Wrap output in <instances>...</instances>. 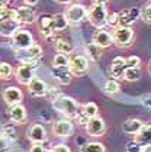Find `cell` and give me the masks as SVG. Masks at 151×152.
<instances>
[{
	"mask_svg": "<svg viewBox=\"0 0 151 152\" xmlns=\"http://www.w3.org/2000/svg\"><path fill=\"white\" fill-rule=\"evenodd\" d=\"M52 107L58 113H61L66 119H76L77 113H79L77 102L69 96H64V94H61L55 102H52Z\"/></svg>",
	"mask_w": 151,
	"mask_h": 152,
	"instance_id": "obj_1",
	"label": "cell"
},
{
	"mask_svg": "<svg viewBox=\"0 0 151 152\" xmlns=\"http://www.w3.org/2000/svg\"><path fill=\"white\" fill-rule=\"evenodd\" d=\"M87 18L94 28H97V29L105 28L106 20H108V10H106L105 4H93L87 10Z\"/></svg>",
	"mask_w": 151,
	"mask_h": 152,
	"instance_id": "obj_2",
	"label": "cell"
},
{
	"mask_svg": "<svg viewBox=\"0 0 151 152\" xmlns=\"http://www.w3.org/2000/svg\"><path fill=\"white\" fill-rule=\"evenodd\" d=\"M64 16H66L69 25H80L87 18V9H86L84 4L73 3V4H70L69 7H67Z\"/></svg>",
	"mask_w": 151,
	"mask_h": 152,
	"instance_id": "obj_3",
	"label": "cell"
},
{
	"mask_svg": "<svg viewBox=\"0 0 151 152\" xmlns=\"http://www.w3.org/2000/svg\"><path fill=\"white\" fill-rule=\"evenodd\" d=\"M112 38L118 47L127 48L132 44L134 39V29L131 26H116L112 32Z\"/></svg>",
	"mask_w": 151,
	"mask_h": 152,
	"instance_id": "obj_4",
	"label": "cell"
},
{
	"mask_svg": "<svg viewBox=\"0 0 151 152\" xmlns=\"http://www.w3.org/2000/svg\"><path fill=\"white\" fill-rule=\"evenodd\" d=\"M42 57V48L39 45H31L29 48H25L18 51L16 54V59L21 61L22 64H34L38 62V59Z\"/></svg>",
	"mask_w": 151,
	"mask_h": 152,
	"instance_id": "obj_5",
	"label": "cell"
},
{
	"mask_svg": "<svg viewBox=\"0 0 151 152\" xmlns=\"http://www.w3.org/2000/svg\"><path fill=\"white\" fill-rule=\"evenodd\" d=\"M10 39H12V47L15 48L16 51H21V49H25V48H29L31 45H34L32 34L25 31V29L16 31Z\"/></svg>",
	"mask_w": 151,
	"mask_h": 152,
	"instance_id": "obj_6",
	"label": "cell"
},
{
	"mask_svg": "<svg viewBox=\"0 0 151 152\" xmlns=\"http://www.w3.org/2000/svg\"><path fill=\"white\" fill-rule=\"evenodd\" d=\"M89 65H90V64H89L87 57H84V55H74V57L70 58L69 68H70V71H71L73 75L80 77V75H83V74L87 72Z\"/></svg>",
	"mask_w": 151,
	"mask_h": 152,
	"instance_id": "obj_7",
	"label": "cell"
},
{
	"mask_svg": "<svg viewBox=\"0 0 151 152\" xmlns=\"http://www.w3.org/2000/svg\"><path fill=\"white\" fill-rule=\"evenodd\" d=\"M141 16L138 7H129L118 12V26H131Z\"/></svg>",
	"mask_w": 151,
	"mask_h": 152,
	"instance_id": "obj_8",
	"label": "cell"
},
{
	"mask_svg": "<svg viewBox=\"0 0 151 152\" xmlns=\"http://www.w3.org/2000/svg\"><path fill=\"white\" fill-rule=\"evenodd\" d=\"M35 68H36V62L34 64H22L18 70H16V80L21 83V84H25L28 86L29 83L34 80L35 77Z\"/></svg>",
	"mask_w": 151,
	"mask_h": 152,
	"instance_id": "obj_9",
	"label": "cell"
},
{
	"mask_svg": "<svg viewBox=\"0 0 151 152\" xmlns=\"http://www.w3.org/2000/svg\"><path fill=\"white\" fill-rule=\"evenodd\" d=\"M106 130V125H105V120L102 117L96 116L89 119L87 125H86V132L89 136H93V138H97V136H102Z\"/></svg>",
	"mask_w": 151,
	"mask_h": 152,
	"instance_id": "obj_10",
	"label": "cell"
},
{
	"mask_svg": "<svg viewBox=\"0 0 151 152\" xmlns=\"http://www.w3.org/2000/svg\"><path fill=\"white\" fill-rule=\"evenodd\" d=\"M74 126L70 119H60L52 125V133L58 138H69L73 133Z\"/></svg>",
	"mask_w": 151,
	"mask_h": 152,
	"instance_id": "obj_11",
	"label": "cell"
},
{
	"mask_svg": "<svg viewBox=\"0 0 151 152\" xmlns=\"http://www.w3.org/2000/svg\"><path fill=\"white\" fill-rule=\"evenodd\" d=\"M127 70V59L124 57H115L110 62L109 67V74L112 78L115 80H122L124 78V72Z\"/></svg>",
	"mask_w": 151,
	"mask_h": 152,
	"instance_id": "obj_12",
	"label": "cell"
},
{
	"mask_svg": "<svg viewBox=\"0 0 151 152\" xmlns=\"http://www.w3.org/2000/svg\"><path fill=\"white\" fill-rule=\"evenodd\" d=\"M92 42L96 44L99 48H108L113 44V38H112V34H109L108 31H103V29H97L94 31L92 35Z\"/></svg>",
	"mask_w": 151,
	"mask_h": 152,
	"instance_id": "obj_13",
	"label": "cell"
},
{
	"mask_svg": "<svg viewBox=\"0 0 151 152\" xmlns=\"http://www.w3.org/2000/svg\"><path fill=\"white\" fill-rule=\"evenodd\" d=\"M28 139L32 143H42L46 139V130L41 123H34L28 129Z\"/></svg>",
	"mask_w": 151,
	"mask_h": 152,
	"instance_id": "obj_14",
	"label": "cell"
},
{
	"mask_svg": "<svg viewBox=\"0 0 151 152\" xmlns=\"http://www.w3.org/2000/svg\"><path fill=\"white\" fill-rule=\"evenodd\" d=\"M51 74H52V77H54L60 84H63V86L70 84V83H71V78H73V74H71V71H70L69 67H52Z\"/></svg>",
	"mask_w": 151,
	"mask_h": 152,
	"instance_id": "obj_15",
	"label": "cell"
},
{
	"mask_svg": "<svg viewBox=\"0 0 151 152\" xmlns=\"http://www.w3.org/2000/svg\"><path fill=\"white\" fill-rule=\"evenodd\" d=\"M22 99H23V94L18 87H7V88L3 91V100L9 106L21 104Z\"/></svg>",
	"mask_w": 151,
	"mask_h": 152,
	"instance_id": "obj_16",
	"label": "cell"
},
{
	"mask_svg": "<svg viewBox=\"0 0 151 152\" xmlns=\"http://www.w3.org/2000/svg\"><path fill=\"white\" fill-rule=\"evenodd\" d=\"M18 16H19V23L22 25H32L36 20V15L32 6H21L16 9Z\"/></svg>",
	"mask_w": 151,
	"mask_h": 152,
	"instance_id": "obj_17",
	"label": "cell"
},
{
	"mask_svg": "<svg viewBox=\"0 0 151 152\" xmlns=\"http://www.w3.org/2000/svg\"><path fill=\"white\" fill-rule=\"evenodd\" d=\"M28 88H29V93L32 94L34 97H45L46 90H48V86L44 80L34 77V80L28 84Z\"/></svg>",
	"mask_w": 151,
	"mask_h": 152,
	"instance_id": "obj_18",
	"label": "cell"
},
{
	"mask_svg": "<svg viewBox=\"0 0 151 152\" xmlns=\"http://www.w3.org/2000/svg\"><path fill=\"white\" fill-rule=\"evenodd\" d=\"M21 29V23L12 19H6V20H0V35L6 36V38H12L16 31Z\"/></svg>",
	"mask_w": 151,
	"mask_h": 152,
	"instance_id": "obj_19",
	"label": "cell"
},
{
	"mask_svg": "<svg viewBox=\"0 0 151 152\" xmlns=\"http://www.w3.org/2000/svg\"><path fill=\"white\" fill-rule=\"evenodd\" d=\"M9 117H10V120L13 123H23V122H26V109L23 107L22 104H15V106H10V109H9Z\"/></svg>",
	"mask_w": 151,
	"mask_h": 152,
	"instance_id": "obj_20",
	"label": "cell"
},
{
	"mask_svg": "<svg viewBox=\"0 0 151 152\" xmlns=\"http://www.w3.org/2000/svg\"><path fill=\"white\" fill-rule=\"evenodd\" d=\"M39 28H41V34L45 38H51L54 31V22H52V15H42L39 18Z\"/></svg>",
	"mask_w": 151,
	"mask_h": 152,
	"instance_id": "obj_21",
	"label": "cell"
},
{
	"mask_svg": "<svg viewBox=\"0 0 151 152\" xmlns=\"http://www.w3.org/2000/svg\"><path fill=\"white\" fill-rule=\"evenodd\" d=\"M135 140L138 142L139 145L144 148V146H148L151 145V125H142V128L138 130V133L135 135Z\"/></svg>",
	"mask_w": 151,
	"mask_h": 152,
	"instance_id": "obj_22",
	"label": "cell"
},
{
	"mask_svg": "<svg viewBox=\"0 0 151 152\" xmlns=\"http://www.w3.org/2000/svg\"><path fill=\"white\" fill-rule=\"evenodd\" d=\"M142 125L144 123L139 119H128L122 123V132H125L127 135H137Z\"/></svg>",
	"mask_w": 151,
	"mask_h": 152,
	"instance_id": "obj_23",
	"label": "cell"
},
{
	"mask_svg": "<svg viewBox=\"0 0 151 152\" xmlns=\"http://www.w3.org/2000/svg\"><path fill=\"white\" fill-rule=\"evenodd\" d=\"M54 48L57 52H61V54H71L74 51V45L70 42L69 39H64V38H58L54 42Z\"/></svg>",
	"mask_w": 151,
	"mask_h": 152,
	"instance_id": "obj_24",
	"label": "cell"
},
{
	"mask_svg": "<svg viewBox=\"0 0 151 152\" xmlns=\"http://www.w3.org/2000/svg\"><path fill=\"white\" fill-rule=\"evenodd\" d=\"M86 54H87V57L92 59L93 62H97L100 57H102V48H99L96 44H93V42H89V44H86Z\"/></svg>",
	"mask_w": 151,
	"mask_h": 152,
	"instance_id": "obj_25",
	"label": "cell"
},
{
	"mask_svg": "<svg viewBox=\"0 0 151 152\" xmlns=\"http://www.w3.org/2000/svg\"><path fill=\"white\" fill-rule=\"evenodd\" d=\"M52 22H54V31L55 32L64 31L69 26V22H67L64 13H55V15H52Z\"/></svg>",
	"mask_w": 151,
	"mask_h": 152,
	"instance_id": "obj_26",
	"label": "cell"
},
{
	"mask_svg": "<svg viewBox=\"0 0 151 152\" xmlns=\"http://www.w3.org/2000/svg\"><path fill=\"white\" fill-rule=\"evenodd\" d=\"M80 152H106V148L102 142H87L80 146Z\"/></svg>",
	"mask_w": 151,
	"mask_h": 152,
	"instance_id": "obj_27",
	"label": "cell"
},
{
	"mask_svg": "<svg viewBox=\"0 0 151 152\" xmlns=\"http://www.w3.org/2000/svg\"><path fill=\"white\" fill-rule=\"evenodd\" d=\"M141 78V70L139 67H127V70L124 72V80H127L129 83L138 81Z\"/></svg>",
	"mask_w": 151,
	"mask_h": 152,
	"instance_id": "obj_28",
	"label": "cell"
},
{
	"mask_svg": "<svg viewBox=\"0 0 151 152\" xmlns=\"http://www.w3.org/2000/svg\"><path fill=\"white\" fill-rule=\"evenodd\" d=\"M119 83H118V80H115V78H109V80H106L105 81V86H103V90L106 94H109V96H113V94H116L118 91H119Z\"/></svg>",
	"mask_w": 151,
	"mask_h": 152,
	"instance_id": "obj_29",
	"label": "cell"
},
{
	"mask_svg": "<svg viewBox=\"0 0 151 152\" xmlns=\"http://www.w3.org/2000/svg\"><path fill=\"white\" fill-rule=\"evenodd\" d=\"M83 113L89 117V119L96 117V116H99V107H97L96 103L89 102V103H86V104L83 106Z\"/></svg>",
	"mask_w": 151,
	"mask_h": 152,
	"instance_id": "obj_30",
	"label": "cell"
},
{
	"mask_svg": "<svg viewBox=\"0 0 151 152\" xmlns=\"http://www.w3.org/2000/svg\"><path fill=\"white\" fill-rule=\"evenodd\" d=\"M69 64H70V58L67 54L58 52L52 58V67H69Z\"/></svg>",
	"mask_w": 151,
	"mask_h": 152,
	"instance_id": "obj_31",
	"label": "cell"
},
{
	"mask_svg": "<svg viewBox=\"0 0 151 152\" xmlns=\"http://www.w3.org/2000/svg\"><path fill=\"white\" fill-rule=\"evenodd\" d=\"M3 135L7 139H10L12 142H16L18 140V129H16L15 125H6L3 128Z\"/></svg>",
	"mask_w": 151,
	"mask_h": 152,
	"instance_id": "obj_32",
	"label": "cell"
},
{
	"mask_svg": "<svg viewBox=\"0 0 151 152\" xmlns=\"http://www.w3.org/2000/svg\"><path fill=\"white\" fill-rule=\"evenodd\" d=\"M13 74V68L9 62H0V78L7 80L10 78V75Z\"/></svg>",
	"mask_w": 151,
	"mask_h": 152,
	"instance_id": "obj_33",
	"label": "cell"
},
{
	"mask_svg": "<svg viewBox=\"0 0 151 152\" xmlns=\"http://www.w3.org/2000/svg\"><path fill=\"white\" fill-rule=\"evenodd\" d=\"M12 142L7 139L4 135H0V152H10L12 151Z\"/></svg>",
	"mask_w": 151,
	"mask_h": 152,
	"instance_id": "obj_34",
	"label": "cell"
},
{
	"mask_svg": "<svg viewBox=\"0 0 151 152\" xmlns=\"http://www.w3.org/2000/svg\"><path fill=\"white\" fill-rule=\"evenodd\" d=\"M61 96V91L58 90L57 87H48V90H46V94H45V97L52 103V102H55L58 97Z\"/></svg>",
	"mask_w": 151,
	"mask_h": 152,
	"instance_id": "obj_35",
	"label": "cell"
},
{
	"mask_svg": "<svg viewBox=\"0 0 151 152\" xmlns=\"http://www.w3.org/2000/svg\"><path fill=\"white\" fill-rule=\"evenodd\" d=\"M141 18H142L144 22L151 23V4H147L145 7L141 9Z\"/></svg>",
	"mask_w": 151,
	"mask_h": 152,
	"instance_id": "obj_36",
	"label": "cell"
},
{
	"mask_svg": "<svg viewBox=\"0 0 151 152\" xmlns=\"http://www.w3.org/2000/svg\"><path fill=\"white\" fill-rule=\"evenodd\" d=\"M141 151H142V146L135 139L129 140L127 143V152H141Z\"/></svg>",
	"mask_w": 151,
	"mask_h": 152,
	"instance_id": "obj_37",
	"label": "cell"
},
{
	"mask_svg": "<svg viewBox=\"0 0 151 152\" xmlns=\"http://www.w3.org/2000/svg\"><path fill=\"white\" fill-rule=\"evenodd\" d=\"M125 59H127V67H139V64H141V58L137 55H131Z\"/></svg>",
	"mask_w": 151,
	"mask_h": 152,
	"instance_id": "obj_38",
	"label": "cell"
},
{
	"mask_svg": "<svg viewBox=\"0 0 151 152\" xmlns=\"http://www.w3.org/2000/svg\"><path fill=\"white\" fill-rule=\"evenodd\" d=\"M106 25L115 29L116 26H118V12L108 15V20H106Z\"/></svg>",
	"mask_w": 151,
	"mask_h": 152,
	"instance_id": "obj_39",
	"label": "cell"
},
{
	"mask_svg": "<svg viewBox=\"0 0 151 152\" xmlns=\"http://www.w3.org/2000/svg\"><path fill=\"white\" fill-rule=\"evenodd\" d=\"M76 122L80 125V126H86L87 125V122H89V117L86 116L84 113H83V110L77 113V116H76Z\"/></svg>",
	"mask_w": 151,
	"mask_h": 152,
	"instance_id": "obj_40",
	"label": "cell"
},
{
	"mask_svg": "<svg viewBox=\"0 0 151 152\" xmlns=\"http://www.w3.org/2000/svg\"><path fill=\"white\" fill-rule=\"evenodd\" d=\"M29 152H48V149H46L42 143H34V145L31 146Z\"/></svg>",
	"mask_w": 151,
	"mask_h": 152,
	"instance_id": "obj_41",
	"label": "cell"
},
{
	"mask_svg": "<svg viewBox=\"0 0 151 152\" xmlns=\"http://www.w3.org/2000/svg\"><path fill=\"white\" fill-rule=\"evenodd\" d=\"M51 152H71V149H70L67 145H64V143H58L57 146H54L51 149Z\"/></svg>",
	"mask_w": 151,
	"mask_h": 152,
	"instance_id": "obj_42",
	"label": "cell"
},
{
	"mask_svg": "<svg viewBox=\"0 0 151 152\" xmlns=\"http://www.w3.org/2000/svg\"><path fill=\"white\" fill-rule=\"evenodd\" d=\"M141 103L145 106L147 109H150L151 110V94H145V96H142V97H141Z\"/></svg>",
	"mask_w": 151,
	"mask_h": 152,
	"instance_id": "obj_43",
	"label": "cell"
},
{
	"mask_svg": "<svg viewBox=\"0 0 151 152\" xmlns=\"http://www.w3.org/2000/svg\"><path fill=\"white\" fill-rule=\"evenodd\" d=\"M25 3H26V6H35L39 0H23Z\"/></svg>",
	"mask_w": 151,
	"mask_h": 152,
	"instance_id": "obj_44",
	"label": "cell"
},
{
	"mask_svg": "<svg viewBox=\"0 0 151 152\" xmlns=\"http://www.w3.org/2000/svg\"><path fill=\"white\" fill-rule=\"evenodd\" d=\"M109 0H93V4H106Z\"/></svg>",
	"mask_w": 151,
	"mask_h": 152,
	"instance_id": "obj_45",
	"label": "cell"
},
{
	"mask_svg": "<svg viewBox=\"0 0 151 152\" xmlns=\"http://www.w3.org/2000/svg\"><path fill=\"white\" fill-rule=\"evenodd\" d=\"M141 152H151V145H148V146H144Z\"/></svg>",
	"mask_w": 151,
	"mask_h": 152,
	"instance_id": "obj_46",
	"label": "cell"
},
{
	"mask_svg": "<svg viewBox=\"0 0 151 152\" xmlns=\"http://www.w3.org/2000/svg\"><path fill=\"white\" fill-rule=\"evenodd\" d=\"M10 0H0V6H4V4H7Z\"/></svg>",
	"mask_w": 151,
	"mask_h": 152,
	"instance_id": "obj_47",
	"label": "cell"
},
{
	"mask_svg": "<svg viewBox=\"0 0 151 152\" xmlns=\"http://www.w3.org/2000/svg\"><path fill=\"white\" fill-rule=\"evenodd\" d=\"M57 3H61V4H64V3H69V1H71V0H55Z\"/></svg>",
	"mask_w": 151,
	"mask_h": 152,
	"instance_id": "obj_48",
	"label": "cell"
},
{
	"mask_svg": "<svg viewBox=\"0 0 151 152\" xmlns=\"http://www.w3.org/2000/svg\"><path fill=\"white\" fill-rule=\"evenodd\" d=\"M148 71H150V75H151V61H150V65H148Z\"/></svg>",
	"mask_w": 151,
	"mask_h": 152,
	"instance_id": "obj_49",
	"label": "cell"
}]
</instances>
